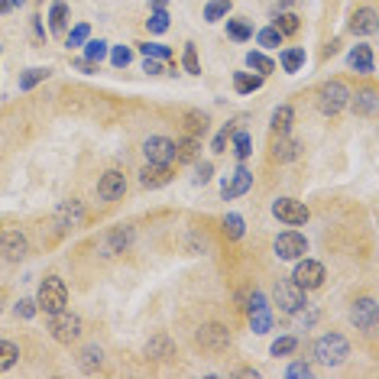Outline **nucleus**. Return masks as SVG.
<instances>
[{"instance_id":"nucleus-21","label":"nucleus","mask_w":379,"mask_h":379,"mask_svg":"<svg viewBox=\"0 0 379 379\" xmlns=\"http://www.w3.org/2000/svg\"><path fill=\"white\" fill-rule=\"evenodd\" d=\"M350 29H353V33H360V36L376 33V13H373V10H360V13H353Z\"/></svg>"},{"instance_id":"nucleus-5","label":"nucleus","mask_w":379,"mask_h":379,"mask_svg":"<svg viewBox=\"0 0 379 379\" xmlns=\"http://www.w3.org/2000/svg\"><path fill=\"white\" fill-rule=\"evenodd\" d=\"M273 214L282 224H289V227H302V224H308V208H305L302 201H292V198H279L273 204Z\"/></svg>"},{"instance_id":"nucleus-34","label":"nucleus","mask_w":379,"mask_h":379,"mask_svg":"<svg viewBox=\"0 0 379 379\" xmlns=\"http://www.w3.org/2000/svg\"><path fill=\"white\" fill-rule=\"evenodd\" d=\"M104 56H107V42H104V39H91V42H85V58H88V62H95V65H97Z\"/></svg>"},{"instance_id":"nucleus-25","label":"nucleus","mask_w":379,"mask_h":379,"mask_svg":"<svg viewBox=\"0 0 379 379\" xmlns=\"http://www.w3.org/2000/svg\"><path fill=\"white\" fill-rule=\"evenodd\" d=\"M234 88H237L240 95H253V91L263 88V75H247V72H240V75L234 78Z\"/></svg>"},{"instance_id":"nucleus-18","label":"nucleus","mask_w":379,"mask_h":379,"mask_svg":"<svg viewBox=\"0 0 379 379\" xmlns=\"http://www.w3.org/2000/svg\"><path fill=\"white\" fill-rule=\"evenodd\" d=\"M198 156H201V140L198 136H185V140H179L175 143V159L179 162H198Z\"/></svg>"},{"instance_id":"nucleus-13","label":"nucleus","mask_w":379,"mask_h":379,"mask_svg":"<svg viewBox=\"0 0 379 379\" xmlns=\"http://www.w3.org/2000/svg\"><path fill=\"white\" fill-rule=\"evenodd\" d=\"M350 321L357 324L360 331L373 334V331H376V302H373V298H360V302H353Z\"/></svg>"},{"instance_id":"nucleus-11","label":"nucleus","mask_w":379,"mask_h":379,"mask_svg":"<svg viewBox=\"0 0 379 379\" xmlns=\"http://www.w3.org/2000/svg\"><path fill=\"white\" fill-rule=\"evenodd\" d=\"M230 344V334L227 328H220V324H204L198 331V347H204V350L218 353V350H227Z\"/></svg>"},{"instance_id":"nucleus-15","label":"nucleus","mask_w":379,"mask_h":379,"mask_svg":"<svg viewBox=\"0 0 379 379\" xmlns=\"http://www.w3.org/2000/svg\"><path fill=\"white\" fill-rule=\"evenodd\" d=\"M250 188H253V175H250L247 169H237L227 182H224L220 195H224V201H234V198H240V195H247Z\"/></svg>"},{"instance_id":"nucleus-44","label":"nucleus","mask_w":379,"mask_h":379,"mask_svg":"<svg viewBox=\"0 0 379 379\" xmlns=\"http://www.w3.org/2000/svg\"><path fill=\"white\" fill-rule=\"evenodd\" d=\"M185 72H191V75H201V65H198V52H195V46H185Z\"/></svg>"},{"instance_id":"nucleus-10","label":"nucleus","mask_w":379,"mask_h":379,"mask_svg":"<svg viewBox=\"0 0 379 379\" xmlns=\"http://www.w3.org/2000/svg\"><path fill=\"white\" fill-rule=\"evenodd\" d=\"M85 224V208L81 201H62L56 211V227L58 230H75Z\"/></svg>"},{"instance_id":"nucleus-12","label":"nucleus","mask_w":379,"mask_h":379,"mask_svg":"<svg viewBox=\"0 0 379 379\" xmlns=\"http://www.w3.org/2000/svg\"><path fill=\"white\" fill-rule=\"evenodd\" d=\"M295 282L302 285V289H318L324 282V266L318 259H302V263L295 266Z\"/></svg>"},{"instance_id":"nucleus-42","label":"nucleus","mask_w":379,"mask_h":379,"mask_svg":"<svg viewBox=\"0 0 379 379\" xmlns=\"http://www.w3.org/2000/svg\"><path fill=\"white\" fill-rule=\"evenodd\" d=\"M250 318H253V331L256 334H266L269 331V324H273V318H269V312H250Z\"/></svg>"},{"instance_id":"nucleus-27","label":"nucleus","mask_w":379,"mask_h":379,"mask_svg":"<svg viewBox=\"0 0 379 379\" xmlns=\"http://www.w3.org/2000/svg\"><path fill=\"white\" fill-rule=\"evenodd\" d=\"M49 75H52L49 68H29V72H23V75H19V91H29V88H36L39 81H46Z\"/></svg>"},{"instance_id":"nucleus-20","label":"nucleus","mask_w":379,"mask_h":379,"mask_svg":"<svg viewBox=\"0 0 379 379\" xmlns=\"http://www.w3.org/2000/svg\"><path fill=\"white\" fill-rule=\"evenodd\" d=\"M347 58H350V65L357 68V72H363V75H370V72H373V52H370V46H353Z\"/></svg>"},{"instance_id":"nucleus-17","label":"nucleus","mask_w":379,"mask_h":379,"mask_svg":"<svg viewBox=\"0 0 379 379\" xmlns=\"http://www.w3.org/2000/svg\"><path fill=\"white\" fill-rule=\"evenodd\" d=\"M146 357H152V360H172V357H175V344H172L166 334H156V337H150V344H146Z\"/></svg>"},{"instance_id":"nucleus-30","label":"nucleus","mask_w":379,"mask_h":379,"mask_svg":"<svg viewBox=\"0 0 379 379\" xmlns=\"http://www.w3.org/2000/svg\"><path fill=\"white\" fill-rule=\"evenodd\" d=\"M65 19H68V7L62 3V0H56V3H52V13H49V26H52V33H62V29H65Z\"/></svg>"},{"instance_id":"nucleus-47","label":"nucleus","mask_w":379,"mask_h":379,"mask_svg":"<svg viewBox=\"0 0 379 379\" xmlns=\"http://www.w3.org/2000/svg\"><path fill=\"white\" fill-rule=\"evenodd\" d=\"M211 175H214V166H211V162H201V166H198V175H195V182H198V185H208Z\"/></svg>"},{"instance_id":"nucleus-33","label":"nucleus","mask_w":379,"mask_h":379,"mask_svg":"<svg viewBox=\"0 0 379 379\" xmlns=\"http://www.w3.org/2000/svg\"><path fill=\"white\" fill-rule=\"evenodd\" d=\"M227 33H230V39L243 42V39L253 36V26H250V23H243V19H227Z\"/></svg>"},{"instance_id":"nucleus-38","label":"nucleus","mask_w":379,"mask_h":379,"mask_svg":"<svg viewBox=\"0 0 379 379\" xmlns=\"http://www.w3.org/2000/svg\"><path fill=\"white\" fill-rule=\"evenodd\" d=\"M275 29H279L282 36H292V33H298V17H295V13H279Z\"/></svg>"},{"instance_id":"nucleus-52","label":"nucleus","mask_w":379,"mask_h":379,"mask_svg":"<svg viewBox=\"0 0 379 379\" xmlns=\"http://www.w3.org/2000/svg\"><path fill=\"white\" fill-rule=\"evenodd\" d=\"M227 136H230V130L218 133V136H214V146H211V150H214V152H224V146H227Z\"/></svg>"},{"instance_id":"nucleus-45","label":"nucleus","mask_w":379,"mask_h":379,"mask_svg":"<svg viewBox=\"0 0 379 379\" xmlns=\"http://www.w3.org/2000/svg\"><path fill=\"white\" fill-rule=\"evenodd\" d=\"M130 58H133V52L127 46H117L114 52H111V62H114L117 68H127V65H130Z\"/></svg>"},{"instance_id":"nucleus-19","label":"nucleus","mask_w":379,"mask_h":379,"mask_svg":"<svg viewBox=\"0 0 379 379\" xmlns=\"http://www.w3.org/2000/svg\"><path fill=\"white\" fill-rule=\"evenodd\" d=\"M298 150H302V143L289 140V133H282L279 143H275V150H273V159L275 162H292L295 156H298Z\"/></svg>"},{"instance_id":"nucleus-46","label":"nucleus","mask_w":379,"mask_h":379,"mask_svg":"<svg viewBox=\"0 0 379 379\" xmlns=\"http://www.w3.org/2000/svg\"><path fill=\"white\" fill-rule=\"evenodd\" d=\"M88 33H91V29H88L85 23H78V26L72 29V36H68V46H85V42H88Z\"/></svg>"},{"instance_id":"nucleus-36","label":"nucleus","mask_w":379,"mask_h":379,"mask_svg":"<svg viewBox=\"0 0 379 379\" xmlns=\"http://www.w3.org/2000/svg\"><path fill=\"white\" fill-rule=\"evenodd\" d=\"M247 65L250 68H256V72H259V75H266V72H273V58H266L263 52H247Z\"/></svg>"},{"instance_id":"nucleus-24","label":"nucleus","mask_w":379,"mask_h":379,"mask_svg":"<svg viewBox=\"0 0 379 379\" xmlns=\"http://www.w3.org/2000/svg\"><path fill=\"white\" fill-rule=\"evenodd\" d=\"M101 357H104V353H101V347H97V344H91V347H85V350H81L78 363H81V370H85V373H95L97 366H101Z\"/></svg>"},{"instance_id":"nucleus-3","label":"nucleus","mask_w":379,"mask_h":379,"mask_svg":"<svg viewBox=\"0 0 379 379\" xmlns=\"http://www.w3.org/2000/svg\"><path fill=\"white\" fill-rule=\"evenodd\" d=\"M347 101H350V91H347L344 81H328V85L318 91V111L328 117L341 114L344 107H347Z\"/></svg>"},{"instance_id":"nucleus-6","label":"nucleus","mask_w":379,"mask_h":379,"mask_svg":"<svg viewBox=\"0 0 379 379\" xmlns=\"http://www.w3.org/2000/svg\"><path fill=\"white\" fill-rule=\"evenodd\" d=\"M275 305L282 312H302L305 308V289L298 282H279L275 285Z\"/></svg>"},{"instance_id":"nucleus-14","label":"nucleus","mask_w":379,"mask_h":379,"mask_svg":"<svg viewBox=\"0 0 379 379\" xmlns=\"http://www.w3.org/2000/svg\"><path fill=\"white\" fill-rule=\"evenodd\" d=\"M0 256L10 259V263H17L26 256V237L19 234V230H3L0 234Z\"/></svg>"},{"instance_id":"nucleus-54","label":"nucleus","mask_w":379,"mask_h":379,"mask_svg":"<svg viewBox=\"0 0 379 379\" xmlns=\"http://www.w3.org/2000/svg\"><path fill=\"white\" fill-rule=\"evenodd\" d=\"M10 7H13V3H10V0H0V13H7Z\"/></svg>"},{"instance_id":"nucleus-43","label":"nucleus","mask_w":379,"mask_h":379,"mask_svg":"<svg viewBox=\"0 0 379 379\" xmlns=\"http://www.w3.org/2000/svg\"><path fill=\"white\" fill-rule=\"evenodd\" d=\"M295 347H298L295 337H279V341L273 344V357H285V353H292Z\"/></svg>"},{"instance_id":"nucleus-40","label":"nucleus","mask_w":379,"mask_h":379,"mask_svg":"<svg viewBox=\"0 0 379 379\" xmlns=\"http://www.w3.org/2000/svg\"><path fill=\"white\" fill-rule=\"evenodd\" d=\"M234 150H237V159H247L250 152H253V143H250V133L240 130L237 136H234Z\"/></svg>"},{"instance_id":"nucleus-16","label":"nucleus","mask_w":379,"mask_h":379,"mask_svg":"<svg viewBox=\"0 0 379 379\" xmlns=\"http://www.w3.org/2000/svg\"><path fill=\"white\" fill-rule=\"evenodd\" d=\"M169 179H172V169L169 166H159V162H150V166L140 172L143 188H162V185H169Z\"/></svg>"},{"instance_id":"nucleus-41","label":"nucleus","mask_w":379,"mask_h":379,"mask_svg":"<svg viewBox=\"0 0 379 379\" xmlns=\"http://www.w3.org/2000/svg\"><path fill=\"white\" fill-rule=\"evenodd\" d=\"M146 23H150V29L152 33H166V29H169V13H166V10H156V13H152L150 19H146Z\"/></svg>"},{"instance_id":"nucleus-56","label":"nucleus","mask_w":379,"mask_h":379,"mask_svg":"<svg viewBox=\"0 0 379 379\" xmlns=\"http://www.w3.org/2000/svg\"><path fill=\"white\" fill-rule=\"evenodd\" d=\"M10 3H13V7H19V3H23V0H10Z\"/></svg>"},{"instance_id":"nucleus-2","label":"nucleus","mask_w":379,"mask_h":379,"mask_svg":"<svg viewBox=\"0 0 379 379\" xmlns=\"http://www.w3.org/2000/svg\"><path fill=\"white\" fill-rule=\"evenodd\" d=\"M68 305V289H65V282L62 279H46V282L39 285V295H36V308H42L46 314H56V312H62Z\"/></svg>"},{"instance_id":"nucleus-9","label":"nucleus","mask_w":379,"mask_h":379,"mask_svg":"<svg viewBox=\"0 0 379 379\" xmlns=\"http://www.w3.org/2000/svg\"><path fill=\"white\" fill-rule=\"evenodd\" d=\"M124 191H127V179H124V172H104L101 175V182H97V198L101 201H117V198H124Z\"/></svg>"},{"instance_id":"nucleus-50","label":"nucleus","mask_w":379,"mask_h":379,"mask_svg":"<svg viewBox=\"0 0 379 379\" xmlns=\"http://www.w3.org/2000/svg\"><path fill=\"white\" fill-rule=\"evenodd\" d=\"M143 72H150V75H162V58H150V56H146Z\"/></svg>"},{"instance_id":"nucleus-49","label":"nucleus","mask_w":379,"mask_h":379,"mask_svg":"<svg viewBox=\"0 0 379 379\" xmlns=\"http://www.w3.org/2000/svg\"><path fill=\"white\" fill-rule=\"evenodd\" d=\"M17 314H19V318H33V314H36V302L23 298V302L17 305Z\"/></svg>"},{"instance_id":"nucleus-51","label":"nucleus","mask_w":379,"mask_h":379,"mask_svg":"<svg viewBox=\"0 0 379 379\" xmlns=\"http://www.w3.org/2000/svg\"><path fill=\"white\" fill-rule=\"evenodd\" d=\"M289 376H312V366H308V363H292V366H289Z\"/></svg>"},{"instance_id":"nucleus-39","label":"nucleus","mask_w":379,"mask_h":379,"mask_svg":"<svg viewBox=\"0 0 379 379\" xmlns=\"http://www.w3.org/2000/svg\"><path fill=\"white\" fill-rule=\"evenodd\" d=\"M140 52H143V56H150V58H162V62H166V58H172V49L169 46H159V42H143Z\"/></svg>"},{"instance_id":"nucleus-37","label":"nucleus","mask_w":379,"mask_h":379,"mask_svg":"<svg viewBox=\"0 0 379 379\" xmlns=\"http://www.w3.org/2000/svg\"><path fill=\"white\" fill-rule=\"evenodd\" d=\"M256 42H259V46H266V49H275V46H282V33H279L275 26L259 29V36H256Z\"/></svg>"},{"instance_id":"nucleus-53","label":"nucleus","mask_w":379,"mask_h":379,"mask_svg":"<svg viewBox=\"0 0 379 379\" xmlns=\"http://www.w3.org/2000/svg\"><path fill=\"white\" fill-rule=\"evenodd\" d=\"M75 68L78 72H85V75H91V72H95V62H88V58H75Z\"/></svg>"},{"instance_id":"nucleus-7","label":"nucleus","mask_w":379,"mask_h":379,"mask_svg":"<svg viewBox=\"0 0 379 379\" xmlns=\"http://www.w3.org/2000/svg\"><path fill=\"white\" fill-rule=\"evenodd\" d=\"M275 253H279V259H302V256L308 253V243H305L302 234L285 230V234L275 237Z\"/></svg>"},{"instance_id":"nucleus-8","label":"nucleus","mask_w":379,"mask_h":379,"mask_svg":"<svg viewBox=\"0 0 379 379\" xmlns=\"http://www.w3.org/2000/svg\"><path fill=\"white\" fill-rule=\"evenodd\" d=\"M143 152H146V159L150 162H159V166H169L175 159V143L169 136H150V140L143 143Z\"/></svg>"},{"instance_id":"nucleus-29","label":"nucleus","mask_w":379,"mask_h":379,"mask_svg":"<svg viewBox=\"0 0 379 379\" xmlns=\"http://www.w3.org/2000/svg\"><path fill=\"white\" fill-rule=\"evenodd\" d=\"M17 360H19L17 344H13V341H0V373L10 370V366H13Z\"/></svg>"},{"instance_id":"nucleus-32","label":"nucleus","mask_w":379,"mask_h":379,"mask_svg":"<svg viewBox=\"0 0 379 379\" xmlns=\"http://www.w3.org/2000/svg\"><path fill=\"white\" fill-rule=\"evenodd\" d=\"M227 13H230V0H211L208 7H204V19H208V23L227 17Z\"/></svg>"},{"instance_id":"nucleus-22","label":"nucleus","mask_w":379,"mask_h":379,"mask_svg":"<svg viewBox=\"0 0 379 379\" xmlns=\"http://www.w3.org/2000/svg\"><path fill=\"white\" fill-rule=\"evenodd\" d=\"M347 104L353 107V114L370 117L373 111H376V95H373V91H363V95H357L353 101H347Z\"/></svg>"},{"instance_id":"nucleus-48","label":"nucleus","mask_w":379,"mask_h":379,"mask_svg":"<svg viewBox=\"0 0 379 379\" xmlns=\"http://www.w3.org/2000/svg\"><path fill=\"white\" fill-rule=\"evenodd\" d=\"M263 308H266V295L263 292H253V295H250L247 312H263Z\"/></svg>"},{"instance_id":"nucleus-55","label":"nucleus","mask_w":379,"mask_h":379,"mask_svg":"<svg viewBox=\"0 0 379 379\" xmlns=\"http://www.w3.org/2000/svg\"><path fill=\"white\" fill-rule=\"evenodd\" d=\"M279 3H282V7H289V3H292V0H279Z\"/></svg>"},{"instance_id":"nucleus-31","label":"nucleus","mask_w":379,"mask_h":379,"mask_svg":"<svg viewBox=\"0 0 379 379\" xmlns=\"http://www.w3.org/2000/svg\"><path fill=\"white\" fill-rule=\"evenodd\" d=\"M305 65V49H285L282 52V68L285 72H298Z\"/></svg>"},{"instance_id":"nucleus-1","label":"nucleus","mask_w":379,"mask_h":379,"mask_svg":"<svg viewBox=\"0 0 379 379\" xmlns=\"http://www.w3.org/2000/svg\"><path fill=\"white\" fill-rule=\"evenodd\" d=\"M347 357H350V344L341 334H324V337L314 341V360L324 363V366H337Z\"/></svg>"},{"instance_id":"nucleus-28","label":"nucleus","mask_w":379,"mask_h":379,"mask_svg":"<svg viewBox=\"0 0 379 379\" xmlns=\"http://www.w3.org/2000/svg\"><path fill=\"white\" fill-rule=\"evenodd\" d=\"M185 127H188L191 136L208 133V114H201V111H188V114H185Z\"/></svg>"},{"instance_id":"nucleus-35","label":"nucleus","mask_w":379,"mask_h":379,"mask_svg":"<svg viewBox=\"0 0 379 379\" xmlns=\"http://www.w3.org/2000/svg\"><path fill=\"white\" fill-rule=\"evenodd\" d=\"M224 237H230V240L243 237V218H240V214H227V218H224Z\"/></svg>"},{"instance_id":"nucleus-4","label":"nucleus","mask_w":379,"mask_h":379,"mask_svg":"<svg viewBox=\"0 0 379 379\" xmlns=\"http://www.w3.org/2000/svg\"><path fill=\"white\" fill-rule=\"evenodd\" d=\"M49 331H52V337H56L58 344H72L81 337V318L78 314H68L65 308L56 314H49Z\"/></svg>"},{"instance_id":"nucleus-26","label":"nucleus","mask_w":379,"mask_h":379,"mask_svg":"<svg viewBox=\"0 0 379 379\" xmlns=\"http://www.w3.org/2000/svg\"><path fill=\"white\" fill-rule=\"evenodd\" d=\"M289 127H292V107H289V104L275 107V114H273V133H275V136H282V133H289Z\"/></svg>"},{"instance_id":"nucleus-23","label":"nucleus","mask_w":379,"mask_h":379,"mask_svg":"<svg viewBox=\"0 0 379 379\" xmlns=\"http://www.w3.org/2000/svg\"><path fill=\"white\" fill-rule=\"evenodd\" d=\"M130 240H133V230H130V227L114 230V234H111V240H107L104 253H107V256H111V253H120L124 247H130Z\"/></svg>"}]
</instances>
